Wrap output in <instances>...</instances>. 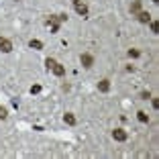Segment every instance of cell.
<instances>
[{"label":"cell","mask_w":159,"mask_h":159,"mask_svg":"<svg viewBox=\"0 0 159 159\" xmlns=\"http://www.w3.org/2000/svg\"><path fill=\"white\" fill-rule=\"evenodd\" d=\"M137 120L143 122V125H147V122H149V116H147L145 110H139V112H137Z\"/></svg>","instance_id":"12"},{"label":"cell","mask_w":159,"mask_h":159,"mask_svg":"<svg viewBox=\"0 0 159 159\" xmlns=\"http://www.w3.org/2000/svg\"><path fill=\"white\" fill-rule=\"evenodd\" d=\"M151 102H153V108H155V110H157V108H159V100H157V98H153V100H151Z\"/></svg>","instance_id":"19"},{"label":"cell","mask_w":159,"mask_h":159,"mask_svg":"<svg viewBox=\"0 0 159 159\" xmlns=\"http://www.w3.org/2000/svg\"><path fill=\"white\" fill-rule=\"evenodd\" d=\"M112 139L118 141V143H125V141L129 139V133H126L125 129H114L112 131Z\"/></svg>","instance_id":"1"},{"label":"cell","mask_w":159,"mask_h":159,"mask_svg":"<svg viewBox=\"0 0 159 159\" xmlns=\"http://www.w3.org/2000/svg\"><path fill=\"white\" fill-rule=\"evenodd\" d=\"M74 8H75V12L82 16V19H88V14H90V10H88V6L84 4V2H75L74 4Z\"/></svg>","instance_id":"4"},{"label":"cell","mask_w":159,"mask_h":159,"mask_svg":"<svg viewBox=\"0 0 159 159\" xmlns=\"http://www.w3.org/2000/svg\"><path fill=\"white\" fill-rule=\"evenodd\" d=\"M71 2H74V4H75V2H82V0H71Z\"/></svg>","instance_id":"20"},{"label":"cell","mask_w":159,"mask_h":159,"mask_svg":"<svg viewBox=\"0 0 159 159\" xmlns=\"http://www.w3.org/2000/svg\"><path fill=\"white\" fill-rule=\"evenodd\" d=\"M53 66H55V59H53V57H47V59H45V67H47V70H51Z\"/></svg>","instance_id":"13"},{"label":"cell","mask_w":159,"mask_h":159,"mask_svg":"<svg viewBox=\"0 0 159 159\" xmlns=\"http://www.w3.org/2000/svg\"><path fill=\"white\" fill-rule=\"evenodd\" d=\"M0 51L2 53H10L12 51V41L6 37H0Z\"/></svg>","instance_id":"5"},{"label":"cell","mask_w":159,"mask_h":159,"mask_svg":"<svg viewBox=\"0 0 159 159\" xmlns=\"http://www.w3.org/2000/svg\"><path fill=\"white\" fill-rule=\"evenodd\" d=\"M141 8H143V2H141V0H135V2L131 4V14L141 12Z\"/></svg>","instance_id":"11"},{"label":"cell","mask_w":159,"mask_h":159,"mask_svg":"<svg viewBox=\"0 0 159 159\" xmlns=\"http://www.w3.org/2000/svg\"><path fill=\"white\" fill-rule=\"evenodd\" d=\"M149 29H151V33H157V23H155V20H151V23H149Z\"/></svg>","instance_id":"18"},{"label":"cell","mask_w":159,"mask_h":159,"mask_svg":"<svg viewBox=\"0 0 159 159\" xmlns=\"http://www.w3.org/2000/svg\"><path fill=\"white\" fill-rule=\"evenodd\" d=\"M39 92H41V86H39V84L31 86V94H39Z\"/></svg>","instance_id":"15"},{"label":"cell","mask_w":159,"mask_h":159,"mask_svg":"<svg viewBox=\"0 0 159 159\" xmlns=\"http://www.w3.org/2000/svg\"><path fill=\"white\" fill-rule=\"evenodd\" d=\"M29 47L35 49V51H41V49H43V41H39V39H31V41H29Z\"/></svg>","instance_id":"10"},{"label":"cell","mask_w":159,"mask_h":159,"mask_svg":"<svg viewBox=\"0 0 159 159\" xmlns=\"http://www.w3.org/2000/svg\"><path fill=\"white\" fill-rule=\"evenodd\" d=\"M80 63H82L86 70H90V67L94 66V55H90V53H82V55H80Z\"/></svg>","instance_id":"2"},{"label":"cell","mask_w":159,"mask_h":159,"mask_svg":"<svg viewBox=\"0 0 159 159\" xmlns=\"http://www.w3.org/2000/svg\"><path fill=\"white\" fill-rule=\"evenodd\" d=\"M51 71H53L55 75H59V78H61V75H66V66H61V63H57V61H55V66L51 67Z\"/></svg>","instance_id":"9"},{"label":"cell","mask_w":159,"mask_h":159,"mask_svg":"<svg viewBox=\"0 0 159 159\" xmlns=\"http://www.w3.org/2000/svg\"><path fill=\"white\" fill-rule=\"evenodd\" d=\"M98 92H102V94H106V92H110V80H100L98 82Z\"/></svg>","instance_id":"8"},{"label":"cell","mask_w":159,"mask_h":159,"mask_svg":"<svg viewBox=\"0 0 159 159\" xmlns=\"http://www.w3.org/2000/svg\"><path fill=\"white\" fill-rule=\"evenodd\" d=\"M141 98H143V100H149V98H151L149 90H143V92H141Z\"/></svg>","instance_id":"17"},{"label":"cell","mask_w":159,"mask_h":159,"mask_svg":"<svg viewBox=\"0 0 159 159\" xmlns=\"http://www.w3.org/2000/svg\"><path fill=\"white\" fill-rule=\"evenodd\" d=\"M47 23L51 25V33H57L59 31V14H49V19H47Z\"/></svg>","instance_id":"3"},{"label":"cell","mask_w":159,"mask_h":159,"mask_svg":"<svg viewBox=\"0 0 159 159\" xmlns=\"http://www.w3.org/2000/svg\"><path fill=\"white\" fill-rule=\"evenodd\" d=\"M139 55H141L139 49H131V51H129V57H139Z\"/></svg>","instance_id":"16"},{"label":"cell","mask_w":159,"mask_h":159,"mask_svg":"<svg viewBox=\"0 0 159 159\" xmlns=\"http://www.w3.org/2000/svg\"><path fill=\"white\" fill-rule=\"evenodd\" d=\"M137 20H139V23H143V25H147V23H151V14L147 12V10H141V12H137Z\"/></svg>","instance_id":"6"},{"label":"cell","mask_w":159,"mask_h":159,"mask_svg":"<svg viewBox=\"0 0 159 159\" xmlns=\"http://www.w3.org/2000/svg\"><path fill=\"white\" fill-rule=\"evenodd\" d=\"M6 116H8V110L4 106H0V120H6Z\"/></svg>","instance_id":"14"},{"label":"cell","mask_w":159,"mask_h":159,"mask_svg":"<svg viewBox=\"0 0 159 159\" xmlns=\"http://www.w3.org/2000/svg\"><path fill=\"white\" fill-rule=\"evenodd\" d=\"M63 122L70 125V126H75V125H78V118H75L74 112H66V114H63Z\"/></svg>","instance_id":"7"}]
</instances>
